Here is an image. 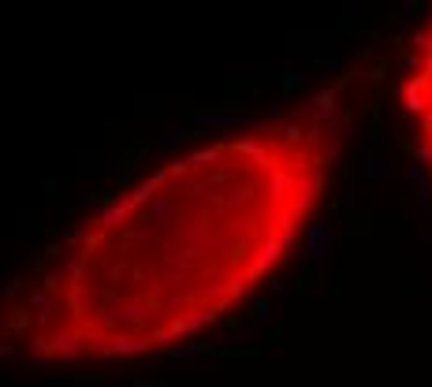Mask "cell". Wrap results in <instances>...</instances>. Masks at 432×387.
<instances>
[{
	"label": "cell",
	"instance_id": "obj_1",
	"mask_svg": "<svg viewBox=\"0 0 432 387\" xmlns=\"http://www.w3.org/2000/svg\"><path fill=\"white\" fill-rule=\"evenodd\" d=\"M340 146L328 108H295L160 164L0 295V354L116 361L224 321L306 231Z\"/></svg>",
	"mask_w": 432,
	"mask_h": 387
},
{
	"label": "cell",
	"instance_id": "obj_2",
	"mask_svg": "<svg viewBox=\"0 0 432 387\" xmlns=\"http://www.w3.org/2000/svg\"><path fill=\"white\" fill-rule=\"evenodd\" d=\"M403 101L410 112L417 149L425 157V168L432 175V8L428 15L417 22L410 52H406V75H403Z\"/></svg>",
	"mask_w": 432,
	"mask_h": 387
}]
</instances>
